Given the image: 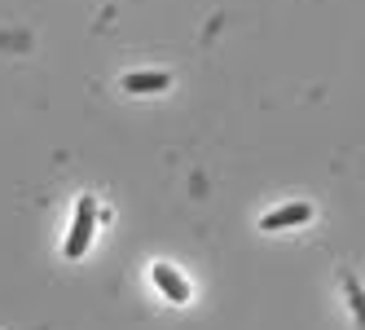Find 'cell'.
Here are the masks:
<instances>
[{"instance_id": "5", "label": "cell", "mask_w": 365, "mask_h": 330, "mask_svg": "<svg viewBox=\"0 0 365 330\" xmlns=\"http://www.w3.org/2000/svg\"><path fill=\"white\" fill-rule=\"evenodd\" d=\"M344 287H348V299H352V313H356V321L365 326V291H361V282H356V277H344Z\"/></svg>"}, {"instance_id": "4", "label": "cell", "mask_w": 365, "mask_h": 330, "mask_svg": "<svg viewBox=\"0 0 365 330\" xmlns=\"http://www.w3.org/2000/svg\"><path fill=\"white\" fill-rule=\"evenodd\" d=\"M119 84H123L128 93H163L172 80H168L163 71H137V75H123Z\"/></svg>"}, {"instance_id": "2", "label": "cell", "mask_w": 365, "mask_h": 330, "mask_svg": "<svg viewBox=\"0 0 365 330\" xmlns=\"http://www.w3.org/2000/svg\"><path fill=\"white\" fill-rule=\"evenodd\" d=\"M308 220H312L308 202H286V207H277V212H269L259 220V230H286V225H308Z\"/></svg>"}, {"instance_id": "3", "label": "cell", "mask_w": 365, "mask_h": 330, "mask_svg": "<svg viewBox=\"0 0 365 330\" xmlns=\"http://www.w3.org/2000/svg\"><path fill=\"white\" fill-rule=\"evenodd\" d=\"M154 287H159L172 304H185V299H190V282H185V277H180L172 264H154Z\"/></svg>"}, {"instance_id": "1", "label": "cell", "mask_w": 365, "mask_h": 330, "mask_svg": "<svg viewBox=\"0 0 365 330\" xmlns=\"http://www.w3.org/2000/svg\"><path fill=\"white\" fill-rule=\"evenodd\" d=\"M93 220H97L93 202L80 198V207H75V225H71V238H66V256L71 260H80L84 251H88V242H93Z\"/></svg>"}]
</instances>
